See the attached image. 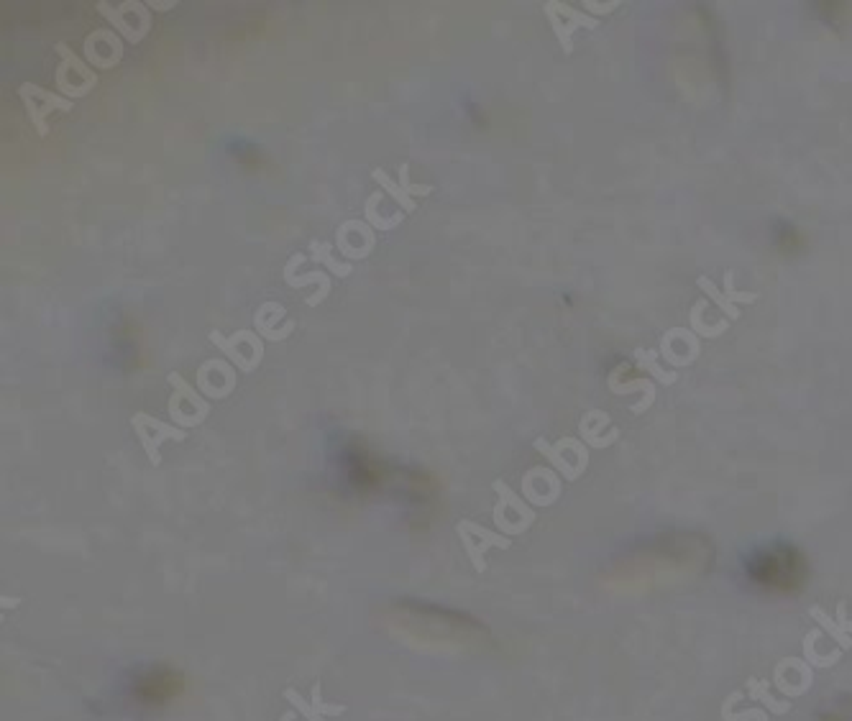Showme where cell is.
I'll return each mask as SVG.
<instances>
[{"label": "cell", "instance_id": "1", "mask_svg": "<svg viewBox=\"0 0 852 721\" xmlns=\"http://www.w3.org/2000/svg\"><path fill=\"white\" fill-rule=\"evenodd\" d=\"M745 573L768 594H794L809 578V563L796 545L771 543L750 553Z\"/></svg>", "mask_w": 852, "mask_h": 721}, {"label": "cell", "instance_id": "2", "mask_svg": "<svg viewBox=\"0 0 852 721\" xmlns=\"http://www.w3.org/2000/svg\"><path fill=\"white\" fill-rule=\"evenodd\" d=\"M185 691V678L169 665H141L126 681L123 696L134 709L157 711L174 704Z\"/></svg>", "mask_w": 852, "mask_h": 721}, {"label": "cell", "instance_id": "3", "mask_svg": "<svg viewBox=\"0 0 852 721\" xmlns=\"http://www.w3.org/2000/svg\"><path fill=\"white\" fill-rule=\"evenodd\" d=\"M54 49H57L59 57L57 70H54V85H57L59 95L70 100L87 98L98 87V75L93 72V67L82 62L64 41H59Z\"/></svg>", "mask_w": 852, "mask_h": 721}, {"label": "cell", "instance_id": "4", "mask_svg": "<svg viewBox=\"0 0 852 721\" xmlns=\"http://www.w3.org/2000/svg\"><path fill=\"white\" fill-rule=\"evenodd\" d=\"M226 361L236 366L238 374H254L264 358V338L256 330H238L233 335H223L221 330H213L208 335Z\"/></svg>", "mask_w": 852, "mask_h": 721}, {"label": "cell", "instance_id": "5", "mask_svg": "<svg viewBox=\"0 0 852 721\" xmlns=\"http://www.w3.org/2000/svg\"><path fill=\"white\" fill-rule=\"evenodd\" d=\"M95 6H98L100 16L113 26V31H116L118 36H123L128 44H139L151 31L149 6L141 3V0H128V3H121V6H111V3L100 0Z\"/></svg>", "mask_w": 852, "mask_h": 721}, {"label": "cell", "instance_id": "6", "mask_svg": "<svg viewBox=\"0 0 852 721\" xmlns=\"http://www.w3.org/2000/svg\"><path fill=\"white\" fill-rule=\"evenodd\" d=\"M18 98L24 103L26 116H29L31 126L36 128L41 139L49 136V116H52L54 110H59V113H72V108H75V103H72L70 98L52 93L47 87L34 85V82H24V85L18 87Z\"/></svg>", "mask_w": 852, "mask_h": 721}, {"label": "cell", "instance_id": "7", "mask_svg": "<svg viewBox=\"0 0 852 721\" xmlns=\"http://www.w3.org/2000/svg\"><path fill=\"white\" fill-rule=\"evenodd\" d=\"M167 381L172 384V397H169V415L177 425H200L205 417L210 415V404L208 399L200 394V389H195L190 381L182 379V374H169Z\"/></svg>", "mask_w": 852, "mask_h": 721}, {"label": "cell", "instance_id": "8", "mask_svg": "<svg viewBox=\"0 0 852 721\" xmlns=\"http://www.w3.org/2000/svg\"><path fill=\"white\" fill-rule=\"evenodd\" d=\"M238 371L231 361L226 358H208L203 361L195 374V384H198L200 394L208 399H226L228 394L236 392Z\"/></svg>", "mask_w": 852, "mask_h": 721}, {"label": "cell", "instance_id": "9", "mask_svg": "<svg viewBox=\"0 0 852 721\" xmlns=\"http://www.w3.org/2000/svg\"><path fill=\"white\" fill-rule=\"evenodd\" d=\"M85 59L90 67L113 70L123 59V39L113 29H95L85 36Z\"/></svg>", "mask_w": 852, "mask_h": 721}, {"label": "cell", "instance_id": "10", "mask_svg": "<svg viewBox=\"0 0 852 721\" xmlns=\"http://www.w3.org/2000/svg\"><path fill=\"white\" fill-rule=\"evenodd\" d=\"M338 254L346 259H366L371 251L377 249V233L366 220H346L338 225L336 233Z\"/></svg>", "mask_w": 852, "mask_h": 721}, {"label": "cell", "instance_id": "11", "mask_svg": "<svg viewBox=\"0 0 852 721\" xmlns=\"http://www.w3.org/2000/svg\"><path fill=\"white\" fill-rule=\"evenodd\" d=\"M545 16H548V21H551L553 31H556L558 41L563 44V49L566 52H571V36H574L576 29H581V26H586V29H594L597 26V18H589L586 13L576 11V8L566 6V3H545Z\"/></svg>", "mask_w": 852, "mask_h": 721}, {"label": "cell", "instance_id": "12", "mask_svg": "<svg viewBox=\"0 0 852 721\" xmlns=\"http://www.w3.org/2000/svg\"><path fill=\"white\" fill-rule=\"evenodd\" d=\"M131 425H134V433L139 435L141 445H144L146 453H149V458L154 463H159L157 450H159V443H162V440H169V438L185 440V433H182V430H177V427H172V425H164L162 420L146 415V412H136L134 420H131Z\"/></svg>", "mask_w": 852, "mask_h": 721}, {"label": "cell", "instance_id": "13", "mask_svg": "<svg viewBox=\"0 0 852 721\" xmlns=\"http://www.w3.org/2000/svg\"><path fill=\"white\" fill-rule=\"evenodd\" d=\"M284 315H287V310H284L282 305H277V302H264L254 315L256 333H259L264 341H274V343L290 338L292 330H295V320H287L284 328H277V320H282Z\"/></svg>", "mask_w": 852, "mask_h": 721}, {"label": "cell", "instance_id": "14", "mask_svg": "<svg viewBox=\"0 0 852 721\" xmlns=\"http://www.w3.org/2000/svg\"><path fill=\"white\" fill-rule=\"evenodd\" d=\"M284 282L290 284L292 289H302V287H308V284H318L320 295L315 297V300H308V307H318L320 302L325 300V297L331 295V277H328V274H325L320 266L315 269V272H308V274H300V277H295V269H292V264L287 261V266H284Z\"/></svg>", "mask_w": 852, "mask_h": 721}, {"label": "cell", "instance_id": "15", "mask_svg": "<svg viewBox=\"0 0 852 721\" xmlns=\"http://www.w3.org/2000/svg\"><path fill=\"white\" fill-rule=\"evenodd\" d=\"M699 287H702L709 297H714V300L719 302V307H722V312H727V315H730L732 320L740 318V312H737V307L732 305V300H740V302H755V300H758V295H748V292H735V289H732V272H727V277H725L727 295H719L717 287H714V284H712V279H704L702 277V279H699Z\"/></svg>", "mask_w": 852, "mask_h": 721}, {"label": "cell", "instance_id": "16", "mask_svg": "<svg viewBox=\"0 0 852 721\" xmlns=\"http://www.w3.org/2000/svg\"><path fill=\"white\" fill-rule=\"evenodd\" d=\"M379 202H382V190L371 192L369 197H366V205H364V215H366V223L374 228V231H392V228H397V225L402 223V218H405V213H392L389 218H384L382 213H379Z\"/></svg>", "mask_w": 852, "mask_h": 721}, {"label": "cell", "instance_id": "17", "mask_svg": "<svg viewBox=\"0 0 852 721\" xmlns=\"http://www.w3.org/2000/svg\"><path fill=\"white\" fill-rule=\"evenodd\" d=\"M371 177H374V182H377V185L382 187V190L387 192V195L397 202V205H400L402 213H415V210H418V202L412 200V197L407 195L405 190H402L400 182H395V179L389 177V174L384 172L382 167L371 169Z\"/></svg>", "mask_w": 852, "mask_h": 721}, {"label": "cell", "instance_id": "18", "mask_svg": "<svg viewBox=\"0 0 852 721\" xmlns=\"http://www.w3.org/2000/svg\"><path fill=\"white\" fill-rule=\"evenodd\" d=\"M310 251H313V254H310V259H313L315 264H318V266L323 264L328 272L338 274V277H348V274L354 272V269H351V264H338V259L333 256L331 243L313 241V243H310Z\"/></svg>", "mask_w": 852, "mask_h": 721}, {"label": "cell", "instance_id": "19", "mask_svg": "<svg viewBox=\"0 0 852 721\" xmlns=\"http://www.w3.org/2000/svg\"><path fill=\"white\" fill-rule=\"evenodd\" d=\"M702 310H704V302H696L694 312H691V325H694L696 333L709 335V338H714V335H719V333H725L727 320H725V323H719V325H702Z\"/></svg>", "mask_w": 852, "mask_h": 721}, {"label": "cell", "instance_id": "20", "mask_svg": "<svg viewBox=\"0 0 852 721\" xmlns=\"http://www.w3.org/2000/svg\"><path fill=\"white\" fill-rule=\"evenodd\" d=\"M400 187L410 197H428L430 192H433V187H430V185H415V182H412L410 164H400Z\"/></svg>", "mask_w": 852, "mask_h": 721}, {"label": "cell", "instance_id": "21", "mask_svg": "<svg viewBox=\"0 0 852 721\" xmlns=\"http://www.w3.org/2000/svg\"><path fill=\"white\" fill-rule=\"evenodd\" d=\"M638 358H640V361H643V364H648L650 369H653V374L658 376V379H661V381H666V384H671V381H676V374H666V371L658 369V366L653 364V351H648V353L638 351Z\"/></svg>", "mask_w": 852, "mask_h": 721}, {"label": "cell", "instance_id": "22", "mask_svg": "<svg viewBox=\"0 0 852 721\" xmlns=\"http://www.w3.org/2000/svg\"><path fill=\"white\" fill-rule=\"evenodd\" d=\"M146 6L154 8V11H172L177 3H174V0H164V3H154V0H151V3H146Z\"/></svg>", "mask_w": 852, "mask_h": 721}]
</instances>
